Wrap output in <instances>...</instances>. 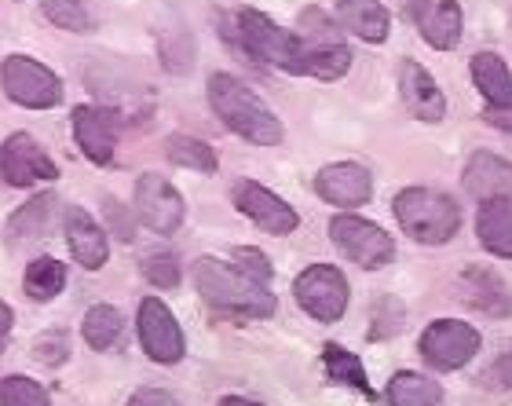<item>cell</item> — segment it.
<instances>
[{
  "label": "cell",
  "instance_id": "29",
  "mask_svg": "<svg viewBox=\"0 0 512 406\" xmlns=\"http://www.w3.org/2000/svg\"><path fill=\"white\" fill-rule=\"evenodd\" d=\"M66 286V264H59L55 257H37L26 268V278H22V289H26V297L37 300V304H48L63 293Z\"/></svg>",
  "mask_w": 512,
  "mask_h": 406
},
{
  "label": "cell",
  "instance_id": "30",
  "mask_svg": "<svg viewBox=\"0 0 512 406\" xmlns=\"http://www.w3.org/2000/svg\"><path fill=\"white\" fill-rule=\"evenodd\" d=\"M41 15L52 22L55 30H66V33L96 30V15L85 8V0H41Z\"/></svg>",
  "mask_w": 512,
  "mask_h": 406
},
{
  "label": "cell",
  "instance_id": "20",
  "mask_svg": "<svg viewBox=\"0 0 512 406\" xmlns=\"http://www.w3.org/2000/svg\"><path fill=\"white\" fill-rule=\"evenodd\" d=\"M337 22L366 44L388 41V30H392V15L377 0H337Z\"/></svg>",
  "mask_w": 512,
  "mask_h": 406
},
{
  "label": "cell",
  "instance_id": "7",
  "mask_svg": "<svg viewBox=\"0 0 512 406\" xmlns=\"http://www.w3.org/2000/svg\"><path fill=\"white\" fill-rule=\"evenodd\" d=\"M330 238H333V246L341 249L344 257L355 260V264H359V268H366V271H381L384 264H392V260H395L392 235H388L384 227L363 220V216H352V213L333 216V220H330Z\"/></svg>",
  "mask_w": 512,
  "mask_h": 406
},
{
  "label": "cell",
  "instance_id": "13",
  "mask_svg": "<svg viewBox=\"0 0 512 406\" xmlns=\"http://www.w3.org/2000/svg\"><path fill=\"white\" fill-rule=\"evenodd\" d=\"M476 352H480V333L472 330L469 322L436 319L421 333V355L436 370H461Z\"/></svg>",
  "mask_w": 512,
  "mask_h": 406
},
{
  "label": "cell",
  "instance_id": "8",
  "mask_svg": "<svg viewBox=\"0 0 512 406\" xmlns=\"http://www.w3.org/2000/svg\"><path fill=\"white\" fill-rule=\"evenodd\" d=\"M293 297H297V304L308 311L311 319L337 322L348 311V278L333 264H311L293 282Z\"/></svg>",
  "mask_w": 512,
  "mask_h": 406
},
{
  "label": "cell",
  "instance_id": "12",
  "mask_svg": "<svg viewBox=\"0 0 512 406\" xmlns=\"http://www.w3.org/2000/svg\"><path fill=\"white\" fill-rule=\"evenodd\" d=\"M70 129L81 154H85L92 165H110L114 161V150H118V132H121V114L110 107H92V103H81L70 114Z\"/></svg>",
  "mask_w": 512,
  "mask_h": 406
},
{
  "label": "cell",
  "instance_id": "16",
  "mask_svg": "<svg viewBox=\"0 0 512 406\" xmlns=\"http://www.w3.org/2000/svg\"><path fill=\"white\" fill-rule=\"evenodd\" d=\"M63 231H66V246H70L74 260L85 271H99L110 260L107 227H99L96 220H92V216L81 209V205H66Z\"/></svg>",
  "mask_w": 512,
  "mask_h": 406
},
{
  "label": "cell",
  "instance_id": "10",
  "mask_svg": "<svg viewBox=\"0 0 512 406\" xmlns=\"http://www.w3.org/2000/svg\"><path fill=\"white\" fill-rule=\"evenodd\" d=\"M0 176L8 187H33V183L59 180V165L44 154V147L30 132H11L0 143Z\"/></svg>",
  "mask_w": 512,
  "mask_h": 406
},
{
  "label": "cell",
  "instance_id": "23",
  "mask_svg": "<svg viewBox=\"0 0 512 406\" xmlns=\"http://www.w3.org/2000/svg\"><path fill=\"white\" fill-rule=\"evenodd\" d=\"M472 81H476L480 96L487 99L494 110L512 107V74L502 55H494V52L472 55Z\"/></svg>",
  "mask_w": 512,
  "mask_h": 406
},
{
  "label": "cell",
  "instance_id": "24",
  "mask_svg": "<svg viewBox=\"0 0 512 406\" xmlns=\"http://www.w3.org/2000/svg\"><path fill=\"white\" fill-rule=\"evenodd\" d=\"M55 213H59V198L55 194H37L22 205L19 213H11L8 220V238L11 242H33V238L48 235Z\"/></svg>",
  "mask_w": 512,
  "mask_h": 406
},
{
  "label": "cell",
  "instance_id": "39",
  "mask_svg": "<svg viewBox=\"0 0 512 406\" xmlns=\"http://www.w3.org/2000/svg\"><path fill=\"white\" fill-rule=\"evenodd\" d=\"M11 322H15V315H11V308L0 300V344L8 341V333H11Z\"/></svg>",
  "mask_w": 512,
  "mask_h": 406
},
{
  "label": "cell",
  "instance_id": "38",
  "mask_svg": "<svg viewBox=\"0 0 512 406\" xmlns=\"http://www.w3.org/2000/svg\"><path fill=\"white\" fill-rule=\"evenodd\" d=\"M125 406H180V403H176L169 392H161V388H139V392L128 396Z\"/></svg>",
  "mask_w": 512,
  "mask_h": 406
},
{
  "label": "cell",
  "instance_id": "3",
  "mask_svg": "<svg viewBox=\"0 0 512 406\" xmlns=\"http://www.w3.org/2000/svg\"><path fill=\"white\" fill-rule=\"evenodd\" d=\"M392 213L403 227V235L425 246H443L458 235L461 227V209L450 202L447 194L428 191V187H406L395 194Z\"/></svg>",
  "mask_w": 512,
  "mask_h": 406
},
{
  "label": "cell",
  "instance_id": "14",
  "mask_svg": "<svg viewBox=\"0 0 512 406\" xmlns=\"http://www.w3.org/2000/svg\"><path fill=\"white\" fill-rule=\"evenodd\" d=\"M231 202H235V209L242 216H249L264 235H293L300 224V216L293 213V205H286L278 194H271L267 187H260V183L253 180H242L235 183V191H231Z\"/></svg>",
  "mask_w": 512,
  "mask_h": 406
},
{
  "label": "cell",
  "instance_id": "28",
  "mask_svg": "<svg viewBox=\"0 0 512 406\" xmlns=\"http://www.w3.org/2000/svg\"><path fill=\"white\" fill-rule=\"evenodd\" d=\"M165 154H169L172 165H180V169H191V172H202V176H213L220 169V158H216V150L198 136H187V132H176L169 136L165 143Z\"/></svg>",
  "mask_w": 512,
  "mask_h": 406
},
{
  "label": "cell",
  "instance_id": "25",
  "mask_svg": "<svg viewBox=\"0 0 512 406\" xmlns=\"http://www.w3.org/2000/svg\"><path fill=\"white\" fill-rule=\"evenodd\" d=\"M388 403L392 406H443V388L425 374L399 370L388 381Z\"/></svg>",
  "mask_w": 512,
  "mask_h": 406
},
{
  "label": "cell",
  "instance_id": "18",
  "mask_svg": "<svg viewBox=\"0 0 512 406\" xmlns=\"http://www.w3.org/2000/svg\"><path fill=\"white\" fill-rule=\"evenodd\" d=\"M399 92H403L406 110L417 121L436 125V121L447 118V99L439 92L436 77L428 74L425 66H417L414 59H403V66H399Z\"/></svg>",
  "mask_w": 512,
  "mask_h": 406
},
{
  "label": "cell",
  "instance_id": "22",
  "mask_svg": "<svg viewBox=\"0 0 512 406\" xmlns=\"http://www.w3.org/2000/svg\"><path fill=\"white\" fill-rule=\"evenodd\" d=\"M476 238L487 253L512 260V198H491V202L480 205Z\"/></svg>",
  "mask_w": 512,
  "mask_h": 406
},
{
  "label": "cell",
  "instance_id": "26",
  "mask_svg": "<svg viewBox=\"0 0 512 406\" xmlns=\"http://www.w3.org/2000/svg\"><path fill=\"white\" fill-rule=\"evenodd\" d=\"M121 330H125V319H121V311L114 304H92L85 311V319H81V337L96 352H110L118 344Z\"/></svg>",
  "mask_w": 512,
  "mask_h": 406
},
{
  "label": "cell",
  "instance_id": "6",
  "mask_svg": "<svg viewBox=\"0 0 512 406\" xmlns=\"http://www.w3.org/2000/svg\"><path fill=\"white\" fill-rule=\"evenodd\" d=\"M0 88L11 103L26 110H52L63 103V81L30 55H8L0 66Z\"/></svg>",
  "mask_w": 512,
  "mask_h": 406
},
{
  "label": "cell",
  "instance_id": "5",
  "mask_svg": "<svg viewBox=\"0 0 512 406\" xmlns=\"http://www.w3.org/2000/svg\"><path fill=\"white\" fill-rule=\"evenodd\" d=\"M297 37H300V63H304V77H319V81H337L348 74L352 66V52L341 41V33L333 26L326 11L308 8L300 11L297 19Z\"/></svg>",
  "mask_w": 512,
  "mask_h": 406
},
{
  "label": "cell",
  "instance_id": "31",
  "mask_svg": "<svg viewBox=\"0 0 512 406\" xmlns=\"http://www.w3.org/2000/svg\"><path fill=\"white\" fill-rule=\"evenodd\" d=\"M158 55L169 74H187L194 66V37L187 30H169L158 41Z\"/></svg>",
  "mask_w": 512,
  "mask_h": 406
},
{
  "label": "cell",
  "instance_id": "9",
  "mask_svg": "<svg viewBox=\"0 0 512 406\" xmlns=\"http://www.w3.org/2000/svg\"><path fill=\"white\" fill-rule=\"evenodd\" d=\"M136 330H139V344L143 352L161 366L180 363L183 352H187V341H183V330L172 308L158 297H143L136 311Z\"/></svg>",
  "mask_w": 512,
  "mask_h": 406
},
{
  "label": "cell",
  "instance_id": "11",
  "mask_svg": "<svg viewBox=\"0 0 512 406\" xmlns=\"http://www.w3.org/2000/svg\"><path fill=\"white\" fill-rule=\"evenodd\" d=\"M136 216L154 235H172L187 220V205H183L180 191L165 176L143 172L136 180Z\"/></svg>",
  "mask_w": 512,
  "mask_h": 406
},
{
  "label": "cell",
  "instance_id": "33",
  "mask_svg": "<svg viewBox=\"0 0 512 406\" xmlns=\"http://www.w3.org/2000/svg\"><path fill=\"white\" fill-rule=\"evenodd\" d=\"M139 268H143V278H147L150 286H158V289H176L183 278L180 260L172 257V253H147Z\"/></svg>",
  "mask_w": 512,
  "mask_h": 406
},
{
  "label": "cell",
  "instance_id": "19",
  "mask_svg": "<svg viewBox=\"0 0 512 406\" xmlns=\"http://www.w3.org/2000/svg\"><path fill=\"white\" fill-rule=\"evenodd\" d=\"M465 191L480 202H491V198H512V165L491 150H480L472 154L469 165H465Z\"/></svg>",
  "mask_w": 512,
  "mask_h": 406
},
{
  "label": "cell",
  "instance_id": "40",
  "mask_svg": "<svg viewBox=\"0 0 512 406\" xmlns=\"http://www.w3.org/2000/svg\"><path fill=\"white\" fill-rule=\"evenodd\" d=\"M220 406H264V403H256V399H246V396H224Z\"/></svg>",
  "mask_w": 512,
  "mask_h": 406
},
{
  "label": "cell",
  "instance_id": "4",
  "mask_svg": "<svg viewBox=\"0 0 512 406\" xmlns=\"http://www.w3.org/2000/svg\"><path fill=\"white\" fill-rule=\"evenodd\" d=\"M231 37L242 44V52L260 59L267 66H278L286 74L304 77V63H300V37L297 30H282L267 19L264 11L242 8L235 15V26H231Z\"/></svg>",
  "mask_w": 512,
  "mask_h": 406
},
{
  "label": "cell",
  "instance_id": "36",
  "mask_svg": "<svg viewBox=\"0 0 512 406\" xmlns=\"http://www.w3.org/2000/svg\"><path fill=\"white\" fill-rule=\"evenodd\" d=\"M103 216H107V235H118L121 242H132V235H136V224H132V213H128L125 205L114 198V194H107L103 198Z\"/></svg>",
  "mask_w": 512,
  "mask_h": 406
},
{
  "label": "cell",
  "instance_id": "32",
  "mask_svg": "<svg viewBox=\"0 0 512 406\" xmlns=\"http://www.w3.org/2000/svg\"><path fill=\"white\" fill-rule=\"evenodd\" d=\"M0 406H52V396L33 377L11 374L0 381Z\"/></svg>",
  "mask_w": 512,
  "mask_h": 406
},
{
  "label": "cell",
  "instance_id": "1",
  "mask_svg": "<svg viewBox=\"0 0 512 406\" xmlns=\"http://www.w3.org/2000/svg\"><path fill=\"white\" fill-rule=\"evenodd\" d=\"M194 286H198L209 308L235 315V319H271L278 311V300L271 289L216 257H202L194 264Z\"/></svg>",
  "mask_w": 512,
  "mask_h": 406
},
{
  "label": "cell",
  "instance_id": "15",
  "mask_svg": "<svg viewBox=\"0 0 512 406\" xmlns=\"http://www.w3.org/2000/svg\"><path fill=\"white\" fill-rule=\"evenodd\" d=\"M315 191H319L322 202L341 205V209H355V205L370 202L374 176L363 165H355V161H337V165H326L315 176Z\"/></svg>",
  "mask_w": 512,
  "mask_h": 406
},
{
  "label": "cell",
  "instance_id": "2",
  "mask_svg": "<svg viewBox=\"0 0 512 406\" xmlns=\"http://www.w3.org/2000/svg\"><path fill=\"white\" fill-rule=\"evenodd\" d=\"M209 107L216 110V118L224 121L235 136L249 139L256 147H275L286 136L282 121L271 114V107L235 74L209 77Z\"/></svg>",
  "mask_w": 512,
  "mask_h": 406
},
{
  "label": "cell",
  "instance_id": "21",
  "mask_svg": "<svg viewBox=\"0 0 512 406\" xmlns=\"http://www.w3.org/2000/svg\"><path fill=\"white\" fill-rule=\"evenodd\" d=\"M461 297L469 300L472 308H480L483 315L502 319L512 311V293L505 289V282L487 268H469L461 275Z\"/></svg>",
  "mask_w": 512,
  "mask_h": 406
},
{
  "label": "cell",
  "instance_id": "34",
  "mask_svg": "<svg viewBox=\"0 0 512 406\" xmlns=\"http://www.w3.org/2000/svg\"><path fill=\"white\" fill-rule=\"evenodd\" d=\"M231 268H238L246 278H253V282H260V286H267L271 278H275V268H271V260L260 253V249L253 246H238L235 253H231Z\"/></svg>",
  "mask_w": 512,
  "mask_h": 406
},
{
  "label": "cell",
  "instance_id": "35",
  "mask_svg": "<svg viewBox=\"0 0 512 406\" xmlns=\"http://www.w3.org/2000/svg\"><path fill=\"white\" fill-rule=\"evenodd\" d=\"M33 359L41 366H63L70 359V337L66 333H44L33 341Z\"/></svg>",
  "mask_w": 512,
  "mask_h": 406
},
{
  "label": "cell",
  "instance_id": "27",
  "mask_svg": "<svg viewBox=\"0 0 512 406\" xmlns=\"http://www.w3.org/2000/svg\"><path fill=\"white\" fill-rule=\"evenodd\" d=\"M322 363H326V374H330L337 385L352 388V392H359V396H366V399L374 396V388L366 381L363 359L355 352H348L341 344H326V348H322Z\"/></svg>",
  "mask_w": 512,
  "mask_h": 406
},
{
  "label": "cell",
  "instance_id": "37",
  "mask_svg": "<svg viewBox=\"0 0 512 406\" xmlns=\"http://www.w3.org/2000/svg\"><path fill=\"white\" fill-rule=\"evenodd\" d=\"M483 388H491V392H512V348H505L491 366H487V374L480 377Z\"/></svg>",
  "mask_w": 512,
  "mask_h": 406
},
{
  "label": "cell",
  "instance_id": "17",
  "mask_svg": "<svg viewBox=\"0 0 512 406\" xmlns=\"http://www.w3.org/2000/svg\"><path fill=\"white\" fill-rule=\"evenodd\" d=\"M410 19L417 33L436 52H450L461 41V8L458 0H410Z\"/></svg>",
  "mask_w": 512,
  "mask_h": 406
}]
</instances>
